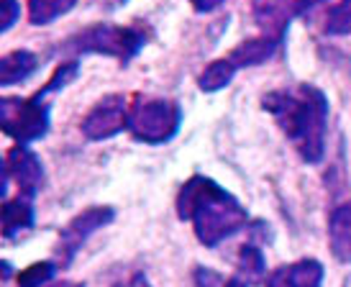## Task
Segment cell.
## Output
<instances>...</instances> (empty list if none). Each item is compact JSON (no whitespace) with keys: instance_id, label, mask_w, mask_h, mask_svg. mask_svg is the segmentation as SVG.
<instances>
[{"instance_id":"8fae6325","label":"cell","mask_w":351,"mask_h":287,"mask_svg":"<svg viewBox=\"0 0 351 287\" xmlns=\"http://www.w3.org/2000/svg\"><path fill=\"white\" fill-rule=\"evenodd\" d=\"M298 16V0H254V18L269 36L285 39L290 21Z\"/></svg>"},{"instance_id":"30bf717a","label":"cell","mask_w":351,"mask_h":287,"mask_svg":"<svg viewBox=\"0 0 351 287\" xmlns=\"http://www.w3.org/2000/svg\"><path fill=\"white\" fill-rule=\"evenodd\" d=\"M282 39L280 36H269V34H262V36H254V39H244L239 47L226 54V60L234 64L236 70H249V67H259L264 62H269L277 54Z\"/></svg>"},{"instance_id":"7c38bea8","label":"cell","mask_w":351,"mask_h":287,"mask_svg":"<svg viewBox=\"0 0 351 287\" xmlns=\"http://www.w3.org/2000/svg\"><path fill=\"white\" fill-rule=\"evenodd\" d=\"M34 203L31 198H8L3 200V238L5 241H16V238L26 236L34 228Z\"/></svg>"},{"instance_id":"9c48e42d","label":"cell","mask_w":351,"mask_h":287,"mask_svg":"<svg viewBox=\"0 0 351 287\" xmlns=\"http://www.w3.org/2000/svg\"><path fill=\"white\" fill-rule=\"evenodd\" d=\"M326 269L318 259H298L293 264L277 267L267 277V287H321Z\"/></svg>"},{"instance_id":"4316f807","label":"cell","mask_w":351,"mask_h":287,"mask_svg":"<svg viewBox=\"0 0 351 287\" xmlns=\"http://www.w3.org/2000/svg\"><path fill=\"white\" fill-rule=\"evenodd\" d=\"M49 287H85V282H72V279H62V282H51Z\"/></svg>"},{"instance_id":"ffe728a7","label":"cell","mask_w":351,"mask_h":287,"mask_svg":"<svg viewBox=\"0 0 351 287\" xmlns=\"http://www.w3.org/2000/svg\"><path fill=\"white\" fill-rule=\"evenodd\" d=\"M80 77V62L77 60H67V62H62L57 70H54V75L49 77V82L44 85L41 90H36L39 95H51V92H59L62 88H67L69 82H75V79Z\"/></svg>"},{"instance_id":"603a6c76","label":"cell","mask_w":351,"mask_h":287,"mask_svg":"<svg viewBox=\"0 0 351 287\" xmlns=\"http://www.w3.org/2000/svg\"><path fill=\"white\" fill-rule=\"evenodd\" d=\"M187 3L193 5L195 13H213V10H218L223 5L226 0H187Z\"/></svg>"},{"instance_id":"2e32d148","label":"cell","mask_w":351,"mask_h":287,"mask_svg":"<svg viewBox=\"0 0 351 287\" xmlns=\"http://www.w3.org/2000/svg\"><path fill=\"white\" fill-rule=\"evenodd\" d=\"M236 67L231 62L221 57V60H213L203 72H200V77H197V88L203 90V92H218V90L228 88L236 77Z\"/></svg>"},{"instance_id":"277c9868","label":"cell","mask_w":351,"mask_h":287,"mask_svg":"<svg viewBox=\"0 0 351 287\" xmlns=\"http://www.w3.org/2000/svg\"><path fill=\"white\" fill-rule=\"evenodd\" d=\"M182 126V108L175 100L165 98H138L128 105V131L141 144H167L177 136Z\"/></svg>"},{"instance_id":"9a60e30c","label":"cell","mask_w":351,"mask_h":287,"mask_svg":"<svg viewBox=\"0 0 351 287\" xmlns=\"http://www.w3.org/2000/svg\"><path fill=\"white\" fill-rule=\"evenodd\" d=\"M236 269H239V277L244 279L246 285H262L264 277H267L264 251L256 244H244L239 249V257H236Z\"/></svg>"},{"instance_id":"5b68a950","label":"cell","mask_w":351,"mask_h":287,"mask_svg":"<svg viewBox=\"0 0 351 287\" xmlns=\"http://www.w3.org/2000/svg\"><path fill=\"white\" fill-rule=\"evenodd\" d=\"M51 108L44 95L34 92L31 98H0V129L16 144L39 141L49 134Z\"/></svg>"},{"instance_id":"d4e9b609","label":"cell","mask_w":351,"mask_h":287,"mask_svg":"<svg viewBox=\"0 0 351 287\" xmlns=\"http://www.w3.org/2000/svg\"><path fill=\"white\" fill-rule=\"evenodd\" d=\"M323 0H298V16H305V13H311L315 5H321Z\"/></svg>"},{"instance_id":"8992f818","label":"cell","mask_w":351,"mask_h":287,"mask_svg":"<svg viewBox=\"0 0 351 287\" xmlns=\"http://www.w3.org/2000/svg\"><path fill=\"white\" fill-rule=\"evenodd\" d=\"M116 218V210L110 205H93V208H85L82 213L69 221L67 226L59 231V241H57V262L59 267H67L72 264V259L77 257V251L82 249V244L88 241L93 234H98L100 228H106L108 223H113Z\"/></svg>"},{"instance_id":"d6986e66","label":"cell","mask_w":351,"mask_h":287,"mask_svg":"<svg viewBox=\"0 0 351 287\" xmlns=\"http://www.w3.org/2000/svg\"><path fill=\"white\" fill-rule=\"evenodd\" d=\"M59 262H34L31 267L19 272V287H47L57 277Z\"/></svg>"},{"instance_id":"cb8c5ba5","label":"cell","mask_w":351,"mask_h":287,"mask_svg":"<svg viewBox=\"0 0 351 287\" xmlns=\"http://www.w3.org/2000/svg\"><path fill=\"white\" fill-rule=\"evenodd\" d=\"M113 287H152V285H149V279L144 272H134L128 279H123V282H118V285H113Z\"/></svg>"},{"instance_id":"7a4b0ae2","label":"cell","mask_w":351,"mask_h":287,"mask_svg":"<svg viewBox=\"0 0 351 287\" xmlns=\"http://www.w3.org/2000/svg\"><path fill=\"white\" fill-rule=\"evenodd\" d=\"M175 205L177 218L193 223L197 241L208 249H215L249 223V213L236 195L205 175H193L187 179L177 192Z\"/></svg>"},{"instance_id":"e0dca14e","label":"cell","mask_w":351,"mask_h":287,"mask_svg":"<svg viewBox=\"0 0 351 287\" xmlns=\"http://www.w3.org/2000/svg\"><path fill=\"white\" fill-rule=\"evenodd\" d=\"M77 5V0H29L31 26H49Z\"/></svg>"},{"instance_id":"6da1fadb","label":"cell","mask_w":351,"mask_h":287,"mask_svg":"<svg viewBox=\"0 0 351 287\" xmlns=\"http://www.w3.org/2000/svg\"><path fill=\"white\" fill-rule=\"evenodd\" d=\"M262 108L277 121L302 162L321 164L328 131V98L321 88L300 82L295 88L272 90L262 98Z\"/></svg>"},{"instance_id":"ac0fdd59","label":"cell","mask_w":351,"mask_h":287,"mask_svg":"<svg viewBox=\"0 0 351 287\" xmlns=\"http://www.w3.org/2000/svg\"><path fill=\"white\" fill-rule=\"evenodd\" d=\"M323 31L328 36H349L351 34V0H339L333 3L326 13Z\"/></svg>"},{"instance_id":"ba28073f","label":"cell","mask_w":351,"mask_h":287,"mask_svg":"<svg viewBox=\"0 0 351 287\" xmlns=\"http://www.w3.org/2000/svg\"><path fill=\"white\" fill-rule=\"evenodd\" d=\"M128 105L123 95H106L85 113L80 131L88 141H106L128 129Z\"/></svg>"},{"instance_id":"4fadbf2b","label":"cell","mask_w":351,"mask_h":287,"mask_svg":"<svg viewBox=\"0 0 351 287\" xmlns=\"http://www.w3.org/2000/svg\"><path fill=\"white\" fill-rule=\"evenodd\" d=\"M328 244H331V254L341 264H351V200L331 210V216H328Z\"/></svg>"},{"instance_id":"3957f363","label":"cell","mask_w":351,"mask_h":287,"mask_svg":"<svg viewBox=\"0 0 351 287\" xmlns=\"http://www.w3.org/2000/svg\"><path fill=\"white\" fill-rule=\"evenodd\" d=\"M144 44H147V34L138 26L95 23V26H88L75 36H69L62 44V51L72 54L75 60L85 57V54H103V57H113L121 64H126L144 49Z\"/></svg>"},{"instance_id":"83f0119b","label":"cell","mask_w":351,"mask_h":287,"mask_svg":"<svg viewBox=\"0 0 351 287\" xmlns=\"http://www.w3.org/2000/svg\"><path fill=\"white\" fill-rule=\"evenodd\" d=\"M3 277H10V262H3Z\"/></svg>"},{"instance_id":"484cf974","label":"cell","mask_w":351,"mask_h":287,"mask_svg":"<svg viewBox=\"0 0 351 287\" xmlns=\"http://www.w3.org/2000/svg\"><path fill=\"white\" fill-rule=\"evenodd\" d=\"M221 287H249V285H246L244 279H241L239 275H236V277H228V279H226V282H223Z\"/></svg>"},{"instance_id":"7402d4cb","label":"cell","mask_w":351,"mask_h":287,"mask_svg":"<svg viewBox=\"0 0 351 287\" xmlns=\"http://www.w3.org/2000/svg\"><path fill=\"white\" fill-rule=\"evenodd\" d=\"M226 279L218 275V272H210V269L197 267L195 269V285L197 287H221Z\"/></svg>"},{"instance_id":"44dd1931","label":"cell","mask_w":351,"mask_h":287,"mask_svg":"<svg viewBox=\"0 0 351 287\" xmlns=\"http://www.w3.org/2000/svg\"><path fill=\"white\" fill-rule=\"evenodd\" d=\"M0 8H3V23H0V31L3 34H8L13 29V23L21 18V5L19 0H0Z\"/></svg>"},{"instance_id":"52a82bcc","label":"cell","mask_w":351,"mask_h":287,"mask_svg":"<svg viewBox=\"0 0 351 287\" xmlns=\"http://www.w3.org/2000/svg\"><path fill=\"white\" fill-rule=\"evenodd\" d=\"M10 182H16L19 195L36 198L44 188V164L26 144H16L5 151V167H3V200L8 198Z\"/></svg>"},{"instance_id":"5bb4252c","label":"cell","mask_w":351,"mask_h":287,"mask_svg":"<svg viewBox=\"0 0 351 287\" xmlns=\"http://www.w3.org/2000/svg\"><path fill=\"white\" fill-rule=\"evenodd\" d=\"M39 70V57L29 49H16L0 60V88L19 85Z\"/></svg>"}]
</instances>
